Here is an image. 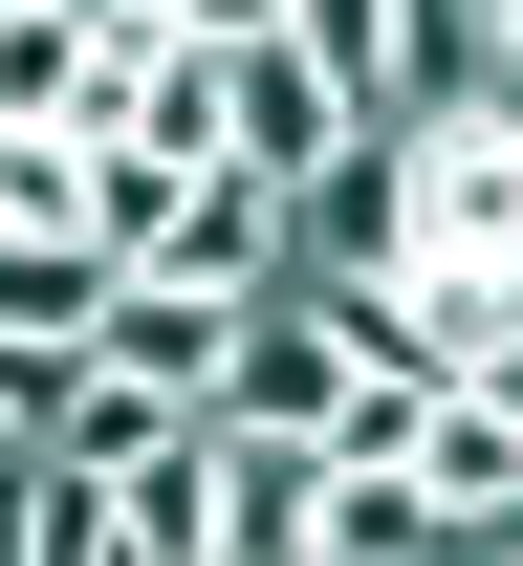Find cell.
Masks as SVG:
<instances>
[{
  "label": "cell",
  "instance_id": "cell-1",
  "mask_svg": "<svg viewBox=\"0 0 523 566\" xmlns=\"http://www.w3.org/2000/svg\"><path fill=\"white\" fill-rule=\"evenodd\" d=\"M284 44L327 66V109H349V153L372 132H415L458 87V0H284Z\"/></svg>",
  "mask_w": 523,
  "mask_h": 566
},
{
  "label": "cell",
  "instance_id": "cell-2",
  "mask_svg": "<svg viewBox=\"0 0 523 566\" xmlns=\"http://www.w3.org/2000/svg\"><path fill=\"white\" fill-rule=\"evenodd\" d=\"M284 262H305V197H262L240 153H197V175H175V218H153V262H132V283H197V305H262Z\"/></svg>",
  "mask_w": 523,
  "mask_h": 566
},
{
  "label": "cell",
  "instance_id": "cell-3",
  "mask_svg": "<svg viewBox=\"0 0 523 566\" xmlns=\"http://www.w3.org/2000/svg\"><path fill=\"white\" fill-rule=\"evenodd\" d=\"M219 153L262 175V197H327V175H349V109H327V66H305L284 22H262V44H219Z\"/></svg>",
  "mask_w": 523,
  "mask_h": 566
},
{
  "label": "cell",
  "instance_id": "cell-4",
  "mask_svg": "<svg viewBox=\"0 0 523 566\" xmlns=\"http://www.w3.org/2000/svg\"><path fill=\"white\" fill-rule=\"evenodd\" d=\"M87 370H132V392H175V415H219L240 305H197V283H109V305H87Z\"/></svg>",
  "mask_w": 523,
  "mask_h": 566
},
{
  "label": "cell",
  "instance_id": "cell-5",
  "mask_svg": "<svg viewBox=\"0 0 523 566\" xmlns=\"http://www.w3.org/2000/svg\"><path fill=\"white\" fill-rule=\"evenodd\" d=\"M219 566H327V458L219 415Z\"/></svg>",
  "mask_w": 523,
  "mask_h": 566
},
{
  "label": "cell",
  "instance_id": "cell-6",
  "mask_svg": "<svg viewBox=\"0 0 523 566\" xmlns=\"http://www.w3.org/2000/svg\"><path fill=\"white\" fill-rule=\"evenodd\" d=\"M109 523H132V566H219V415L153 436L132 480H109Z\"/></svg>",
  "mask_w": 523,
  "mask_h": 566
},
{
  "label": "cell",
  "instance_id": "cell-7",
  "mask_svg": "<svg viewBox=\"0 0 523 566\" xmlns=\"http://www.w3.org/2000/svg\"><path fill=\"white\" fill-rule=\"evenodd\" d=\"M132 262H87V240H0V370H87V305Z\"/></svg>",
  "mask_w": 523,
  "mask_h": 566
},
{
  "label": "cell",
  "instance_id": "cell-8",
  "mask_svg": "<svg viewBox=\"0 0 523 566\" xmlns=\"http://www.w3.org/2000/svg\"><path fill=\"white\" fill-rule=\"evenodd\" d=\"M458 523L415 501V458H327V566H437Z\"/></svg>",
  "mask_w": 523,
  "mask_h": 566
},
{
  "label": "cell",
  "instance_id": "cell-9",
  "mask_svg": "<svg viewBox=\"0 0 523 566\" xmlns=\"http://www.w3.org/2000/svg\"><path fill=\"white\" fill-rule=\"evenodd\" d=\"M0 566H132L109 480H66V458H22V480H0Z\"/></svg>",
  "mask_w": 523,
  "mask_h": 566
},
{
  "label": "cell",
  "instance_id": "cell-10",
  "mask_svg": "<svg viewBox=\"0 0 523 566\" xmlns=\"http://www.w3.org/2000/svg\"><path fill=\"white\" fill-rule=\"evenodd\" d=\"M153 436H175V392H132V370H66V392H44V458H66V480H132Z\"/></svg>",
  "mask_w": 523,
  "mask_h": 566
},
{
  "label": "cell",
  "instance_id": "cell-11",
  "mask_svg": "<svg viewBox=\"0 0 523 566\" xmlns=\"http://www.w3.org/2000/svg\"><path fill=\"white\" fill-rule=\"evenodd\" d=\"M175 175H197V153H153V132H87V262H153Z\"/></svg>",
  "mask_w": 523,
  "mask_h": 566
},
{
  "label": "cell",
  "instance_id": "cell-12",
  "mask_svg": "<svg viewBox=\"0 0 523 566\" xmlns=\"http://www.w3.org/2000/svg\"><path fill=\"white\" fill-rule=\"evenodd\" d=\"M458 66H480V87H523V0H458Z\"/></svg>",
  "mask_w": 523,
  "mask_h": 566
},
{
  "label": "cell",
  "instance_id": "cell-13",
  "mask_svg": "<svg viewBox=\"0 0 523 566\" xmlns=\"http://www.w3.org/2000/svg\"><path fill=\"white\" fill-rule=\"evenodd\" d=\"M44 392H66V370H0V480L44 458Z\"/></svg>",
  "mask_w": 523,
  "mask_h": 566
},
{
  "label": "cell",
  "instance_id": "cell-14",
  "mask_svg": "<svg viewBox=\"0 0 523 566\" xmlns=\"http://www.w3.org/2000/svg\"><path fill=\"white\" fill-rule=\"evenodd\" d=\"M458 392H480V415H502V436H523V327H502V349H480V370H458Z\"/></svg>",
  "mask_w": 523,
  "mask_h": 566
},
{
  "label": "cell",
  "instance_id": "cell-15",
  "mask_svg": "<svg viewBox=\"0 0 523 566\" xmlns=\"http://www.w3.org/2000/svg\"><path fill=\"white\" fill-rule=\"evenodd\" d=\"M458 545H480V566H523V501H502V523H458Z\"/></svg>",
  "mask_w": 523,
  "mask_h": 566
},
{
  "label": "cell",
  "instance_id": "cell-16",
  "mask_svg": "<svg viewBox=\"0 0 523 566\" xmlns=\"http://www.w3.org/2000/svg\"><path fill=\"white\" fill-rule=\"evenodd\" d=\"M458 566H480V545H458Z\"/></svg>",
  "mask_w": 523,
  "mask_h": 566
}]
</instances>
